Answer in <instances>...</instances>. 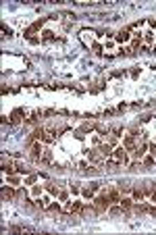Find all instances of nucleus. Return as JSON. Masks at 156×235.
<instances>
[{"mask_svg":"<svg viewBox=\"0 0 156 235\" xmlns=\"http://www.w3.org/2000/svg\"><path fill=\"white\" fill-rule=\"evenodd\" d=\"M94 204H96V210L102 212V210H106V208L110 206V200H108L106 194H102V196H98V198H94Z\"/></svg>","mask_w":156,"mask_h":235,"instance_id":"obj_1","label":"nucleus"},{"mask_svg":"<svg viewBox=\"0 0 156 235\" xmlns=\"http://www.w3.org/2000/svg\"><path fill=\"white\" fill-rule=\"evenodd\" d=\"M112 158H115L119 164H129V156H127L125 148H117V150L112 152Z\"/></svg>","mask_w":156,"mask_h":235,"instance_id":"obj_2","label":"nucleus"},{"mask_svg":"<svg viewBox=\"0 0 156 235\" xmlns=\"http://www.w3.org/2000/svg\"><path fill=\"white\" fill-rule=\"evenodd\" d=\"M65 210H67V212H81V210H83V204H81V202H69V204L65 206Z\"/></svg>","mask_w":156,"mask_h":235,"instance_id":"obj_3","label":"nucleus"},{"mask_svg":"<svg viewBox=\"0 0 156 235\" xmlns=\"http://www.w3.org/2000/svg\"><path fill=\"white\" fill-rule=\"evenodd\" d=\"M129 38H131V33H129V29H121L117 36H115V40L119 42V44H123V42H129Z\"/></svg>","mask_w":156,"mask_h":235,"instance_id":"obj_4","label":"nucleus"},{"mask_svg":"<svg viewBox=\"0 0 156 235\" xmlns=\"http://www.w3.org/2000/svg\"><path fill=\"white\" fill-rule=\"evenodd\" d=\"M146 148H148V146H146V144H142V146H137V148H133V156H135V158H142V156L146 154Z\"/></svg>","mask_w":156,"mask_h":235,"instance_id":"obj_5","label":"nucleus"},{"mask_svg":"<svg viewBox=\"0 0 156 235\" xmlns=\"http://www.w3.org/2000/svg\"><path fill=\"white\" fill-rule=\"evenodd\" d=\"M106 196H108V200L110 202H121V194L117 189H110V191H106Z\"/></svg>","mask_w":156,"mask_h":235,"instance_id":"obj_6","label":"nucleus"},{"mask_svg":"<svg viewBox=\"0 0 156 235\" xmlns=\"http://www.w3.org/2000/svg\"><path fill=\"white\" fill-rule=\"evenodd\" d=\"M131 194H133V202H142V200H144V189H133L131 191Z\"/></svg>","mask_w":156,"mask_h":235,"instance_id":"obj_7","label":"nucleus"},{"mask_svg":"<svg viewBox=\"0 0 156 235\" xmlns=\"http://www.w3.org/2000/svg\"><path fill=\"white\" fill-rule=\"evenodd\" d=\"M121 191H123V194H131V191H133V187L131 185H129V181H121Z\"/></svg>","mask_w":156,"mask_h":235,"instance_id":"obj_8","label":"nucleus"},{"mask_svg":"<svg viewBox=\"0 0 156 235\" xmlns=\"http://www.w3.org/2000/svg\"><path fill=\"white\" fill-rule=\"evenodd\" d=\"M121 208H123V210H127V208H131L133 206V200H129V198H121Z\"/></svg>","mask_w":156,"mask_h":235,"instance_id":"obj_9","label":"nucleus"},{"mask_svg":"<svg viewBox=\"0 0 156 235\" xmlns=\"http://www.w3.org/2000/svg\"><path fill=\"white\" fill-rule=\"evenodd\" d=\"M46 189H48V194H52V196L58 194V187H56L54 183H46Z\"/></svg>","mask_w":156,"mask_h":235,"instance_id":"obj_10","label":"nucleus"},{"mask_svg":"<svg viewBox=\"0 0 156 235\" xmlns=\"http://www.w3.org/2000/svg\"><path fill=\"white\" fill-rule=\"evenodd\" d=\"M13 196H15V191H13L11 187H4V189H2V198H13Z\"/></svg>","mask_w":156,"mask_h":235,"instance_id":"obj_11","label":"nucleus"},{"mask_svg":"<svg viewBox=\"0 0 156 235\" xmlns=\"http://www.w3.org/2000/svg\"><path fill=\"white\" fill-rule=\"evenodd\" d=\"M42 25H44V19H40V21H36V23L31 25V31H36V29H40Z\"/></svg>","mask_w":156,"mask_h":235,"instance_id":"obj_12","label":"nucleus"},{"mask_svg":"<svg viewBox=\"0 0 156 235\" xmlns=\"http://www.w3.org/2000/svg\"><path fill=\"white\" fill-rule=\"evenodd\" d=\"M129 169H131V171H140L142 169V162H131V164H129Z\"/></svg>","mask_w":156,"mask_h":235,"instance_id":"obj_13","label":"nucleus"},{"mask_svg":"<svg viewBox=\"0 0 156 235\" xmlns=\"http://www.w3.org/2000/svg\"><path fill=\"white\" fill-rule=\"evenodd\" d=\"M2 36L4 38H13V31L8 29V27H2Z\"/></svg>","mask_w":156,"mask_h":235,"instance_id":"obj_14","label":"nucleus"},{"mask_svg":"<svg viewBox=\"0 0 156 235\" xmlns=\"http://www.w3.org/2000/svg\"><path fill=\"white\" fill-rule=\"evenodd\" d=\"M31 194H33V196H40V194H42V187L33 185V187H31Z\"/></svg>","mask_w":156,"mask_h":235,"instance_id":"obj_15","label":"nucleus"},{"mask_svg":"<svg viewBox=\"0 0 156 235\" xmlns=\"http://www.w3.org/2000/svg\"><path fill=\"white\" fill-rule=\"evenodd\" d=\"M44 40H46V42H50V40H54V33H50V31H46V33H44Z\"/></svg>","mask_w":156,"mask_h":235,"instance_id":"obj_16","label":"nucleus"},{"mask_svg":"<svg viewBox=\"0 0 156 235\" xmlns=\"http://www.w3.org/2000/svg\"><path fill=\"white\" fill-rule=\"evenodd\" d=\"M154 162H156V160H154V158H150V156H148V158H144V164H148V167H152Z\"/></svg>","mask_w":156,"mask_h":235,"instance_id":"obj_17","label":"nucleus"},{"mask_svg":"<svg viewBox=\"0 0 156 235\" xmlns=\"http://www.w3.org/2000/svg\"><path fill=\"white\" fill-rule=\"evenodd\" d=\"M144 42H146V44H152V33H146V36H144Z\"/></svg>","mask_w":156,"mask_h":235,"instance_id":"obj_18","label":"nucleus"},{"mask_svg":"<svg viewBox=\"0 0 156 235\" xmlns=\"http://www.w3.org/2000/svg\"><path fill=\"white\" fill-rule=\"evenodd\" d=\"M79 191H81V189L77 187V185H71V194H79Z\"/></svg>","mask_w":156,"mask_h":235,"instance_id":"obj_19","label":"nucleus"},{"mask_svg":"<svg viewBox=\"0 0 156 235\" xmlns=\"http://www.w3.org/2000/svg\"><path fill=\"white\" fill-rule=\"evenodd\" d=\"M121 210H123V208H110V214H119Z\"/></svg>","mask_w":156,"mask_h":235,"instance_id":"obj_20","label":"nucleus"},{"mask_svg":"<svg viewBox=\"0 0 156 235\" xmlns=\"http://www.w3.org/2000/svg\"><path fill=\"white\" fill-rule=\"evenodd\" d=\"M48 208H50V210H60V206H58V204H50Z\"/></svg>","mask_w":156,"mask_h":235,"instance_id":"obj_21","label":"nucleus"},{"mask_svg":"<svg viewBox=\"0 0 156 235\" xmlns=\"http://www.w3.org/2000/svg\"><path fill=\"white\" fill-rule=\"evenodd\" d=\"M148 23H150V25H152V27H156V19H150V21H148Z\"/></svg>","mask_w":156,"mask_h":235,"instance_id":"obj_22","label":"nucleus"},{"mask_svg":"<svg viewBox=\"0 0 156 235\" xmlns=\"http://www.w3.org/2000/svg\"><path fill=\"white\" fill-rule=\"evenodd\" d=\"M154 50H156V46H154Z\"/></svg>","mask_w":156,"mask_h":235,"instance_id":"obj_23","label":"nucleus"}]
</instances>
